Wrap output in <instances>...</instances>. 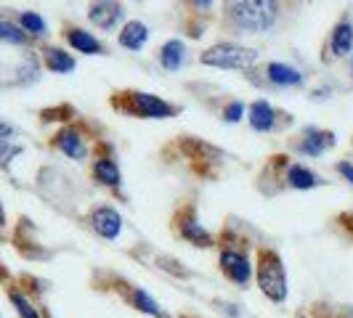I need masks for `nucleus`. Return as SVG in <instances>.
<instances>
[{
  "label": "nucleus",
  "mask_w": 353,
  "mask_h": 318,
  "mask_svg": "<svg viewBox=\"0 0 353 318\" xmlns=\"http://www.w3.org/2000/svg\"><path fill=\"white\" fill-rule=\"evenodd\" d=\"M330 48L335 53L337 59H343V56H348L353 51V24L348 19H340L335 27H332V32H330Z\"/></svg>",
  "instance_id": "13"
},
{
  "label": "nucleus",
  "mask_w": 353,
  "mask_h": 318,
  "mask_svg": "<svg viewBox=\"0 0 353 318\" xmlns=\"http://www.w3.org/2000/svg\"><path fill=\"white\" fill-rule=\"evenodd\" d=\"M226 19L234 30L239 32H252L261 35L268 32L276 19H279V6L276 3H265V0H239L226 6Z\"/></svg>",
  "instance_id": "1"
},
{
  "label": "nucleus",
  "mask_w": 353,
  "mask_h": 318,
  "mask_svg": "<svg viewBox=\"0 0 353 318\" xmlns=\"http://www.w3.org/2000/svg\"><path fill=\"white\" fill-rule=\"evenodd\" d=\"M337 173H340L343 178H348V180L353 183V165L351 162H340V165H337Z\"/></svg>",
  "instance_id": "27"
},
{
  "label": "nucleus",
  "mask_w": 353,
  "mask_h": 318,
  "mask_svg": "<svg viewBox=\"0 0 353 318\" xmlns=\"http://www.w3.org/2000/svg\"><path fill=\"white\" fill-rule=\"evenodd\" d=\"M263 77H250L255 85H271V88H298L303 85V74L290 64H279V61H271L261 70Z\"/></svg>",
  "instance_id": "5"
},
{
  "label": "nucleus",
  "mask_w": 353,
  "mask_h": 318,
  "mask_svg": "<svg viewBox=\"0 0 353 318\" xmlns=\"http://www.w3.org/2000/svg\"><path fill=\"white\" fill-rule=\"evenodd\" d=\"M199 61L205 67H215V70H245L248 72L255 61H258V51L255 48H245L236 43H215L208 51L199 56Z\"/></svg>",
  "instance_id": "4"
},
{
  "label": "nucleus",
  "mask_w": 353,
  "mask_h": 318,
  "mask_svg": "<svg viewBox=\"0 0 353 318\" xmlns=\"http://www.w3.org/2000/svg\"><path fill=\"white\" fill-rule=\"evenodd\" d=\"M53 146H56L61 154H67L70 159H74V162L85 159V154H88L83 136H80L74 127H64V130H59V133L53 136Z\"/></svg>",
  "instance_id": "10"
},
{
  "label": "nucleus",
  "mask_w": 353,
  "mask_h": 318,
  "mask_svg": "<svg viewBox=\"0 0 353 318\" xmlns=\"http://www.w3.org/2000/svg\"><path fill=\"white\" fill-rule=\"evenodd\" d=\"M93 178L99 183H104V186H120V180H123L117 162L109 157H99L93 162Z\"/></svg>",
  "instance_id": "17"
},
{
  "label": "nucleus",
  "mask_w": 353,
  "mask_h": 318,
  "mask_svg": "<svg viewBox=\"0 0 353 318\" xmlns=\"http://www.w3.org/2000/svg\"><path fill=\"white\" fill-rule=\"evenodd\" d=\"M19 27L32 37H43L46 32H48V27H46L43 17L35 14V11H21V14H19Z\"/></svg>",
  "instance_id": "22"
},
{
  "label": "nucleus",
  "mask_w": 353,
  "mask_h": 318,
  "mask_svg": "<svg viewBox=\"0 0 353 318\" xmlns=\"http://www.w3.org/2000/svg\"><path fill=\"white\" fill-rule=\"evenodd\" d=\"M149 40V27L143 21H128L120 30V45L128 51H141Z\"/></svg>",
  "instance_id": "15"
},
{
  "label": "nucleus",
  "mask_w": 353,
  "mask_h": 318,
  "mask_svg": "<svg viewBox=\"0 0 353 318\" xmlns=\"http://www.w3.org/2000/svg\"><path fill=\"white\" fill-rule=\"evenodd\" d=\"M14 127L11 125H6V123H0V143H11V138H14Z\"/></svg>",
  "instance_id": "26"
},
{
  "label": "nucleus",
  "mask_w": 353,
  "mask_h": 318,
  "mask_svg": "<svg viewBox=\"0 0 353 318\" xmlns=\"http://www.w3.org/2000/svg\"><path fill=\"white\" fill-rule=\"evenodd\" d=\"M112 106L120 109L130 117H146V120H168V117H176L178 106L162 101L152 93H141V90H123V93H114Z\"/></svg>",
  "instance_id": "2"
},
{
  "label": "nucleus",
  "mask_w": 353,
  "mask_h": 318,
  "mask_svg": "<svg viewBox=\"0 0 353 318\" xmlns=\"http://www.w3.org/2000/svg\"><path fill=\"white\" fill-rule=\"evenodd\" d=\"M125 17V8L120 6V3H109V0H104V3H93L88 11V19L99 27V30H104V32H112L120 21H123Z\"/></svg>",
  "instance_id": "8"
},
{
  "label": "nucleus",
  "mask_w": 353,
  "mask_h": 318,
  "mask_svg": "<svg viewBox=\"0 0 353 318\" xmlns=\"http://www.w3.org/2000/svg\"><path fill=\"white\" fill-rule=\"evenodd\" d=\"M221 271H223L234 284H239V286H248L250 276H252L250 257L245 252H236V249H223V252H221Z\"/></svg>",
  "instance_id": "7"
},
{
  "label": "nucleus",
  "mask_w": 353,
  "mask_h": 318,
  "mask_svg": "<svg viewBox=\"0 0 353 318\" xmlns=\"http://www.w3.org/2000/svg\"><path fill=\"white\" fill-rule=\"evenodd\" d=\"M186 61V45L181 40H168L162 48H159V64L168 72H178Z\"/></svg>",
  "instance_id": "16"
},
{
  "label": "nucleus",
  "mask_w": 353,
  "mask_h": 318,
  "mask_svg": "<svg viewBox=\"0 0 353 318\" xmlns=\"http://www.w3.org/2000/svg\"><path fill=\"white\" fill-rule=\"evenodd\" d=\"M90 223H93V231L99 236L109 239V242L117 239L120 231H123V218H120V212L112 210V207H96L93 215H90Z\"/></svg>",
  "instance_id": "9"
},
{
  "label": "nucleus",
  "mask_w": 353,
  "mask_h": 318,
  "mask_svg": "<svg viewBox=\"0 0 353 318\" xmlns=\"http://www.w3.org/2000/svg\"><path fill=\"white\" fill-rule=\"evenodd\" d=\"M351 77H353V64H351Z\"/></svg>",
  "instance_id": "28"
},
{
  "label": "nucleus",
  "mask_w": 353,
  "mask_h": 318,
  "mask_svg": "<svg viewBox=\"0 0 353 318\" xmlns=\"http://www.w3.org/2000/svg\"><path fill=\"white\" fill-rule=\"evenodd\" d=\"M21 154V146H14V143H0V167H8L11 159Z\"/></svg>",
  "instance_id": "24"
},
{
  "label": "nucleus",
  "mask_w": 353,
  "mask_h": 318,
  "mask_svg": "<svg viewBox=\"0 0 353 318\" xmlns=\"http://www.w3.org/2000/svg\"><path fill=\"white\" fill-rule=\"evenodd\" d=\"M178 236H183V239H186L189 244H194V247H212V244H215L210 233L196 223V218L192 210H186L181 215V220H178Z\"/></svg>",
  "instance_id": "11"
},
{
  "label": "nucleus",
  "mask_w": 353,
  "mask_h": 318,
  "mask_svg": "<svg viewBox=\"0 0 353 318\" xmlns=\"http://www.w3.org/2000/svg\"><path fill=\"white\" fill-rule=\"evenodd\" d=\"M64 37H67V43H70L77 53H88V56L104 53V45L99 43V37H93L90 32L80 30V27H70V30L64 32Z\"/></svg>",
  "instance_id": "14"
},
{
  "label": "nucleus",
  "mask_w": 353,
  "mask_h": 318,
  "mask_svg": "<svg viewBox=\"0 0 353 318\" xmlns=\"http://www.w3.org/2000/svg\"><path fill=\"white\" fill-rule=\"evenodd\" d=\"M130 305L136 308V310H141V313H146V316H152V318H168V313L159 308L157 302L152 300L143 289H133L130 292Z\"/></svg>",
  "instance_id": "20"
},
{
  "label": "nucleus",
  "mask_w": 353,
  "mask_h": 318,
  "mask_svg": "<svg viewBox=\"0 0 353 318\" xmlns=\"http://www.w3.org/2000/svg\"><path fill=\"white\" fill-rule=\"evenodd\" d=\"M0 40H3V43H11V45H27V43H30V35H27L19 24H14L11 19L0 17Z\"/></svg>",
  "instance_id": "21"
},
{
  "label": "nucleus",
  "mask_w": 353,
  "mask_h": 318,
  "mask_svg": "<svg viewBox=\"0 0 353 318\" xmlns=\"http://www.w3.org/2000/svg\"><path fill=\"white\" fill-rule=\"evenodd\" d=\"M330 146H335V133L319 130V127H303L301 138L295 143L298 154H303V157H321Z\"/></svg>",
  "instance_id": "6"
},
{
  "label": "nucleus",
  "mask_w": 353,
  "mask_h": 318,
  "mask_svg": "<svg viewBox=\"0 0 353 318\" xmlns=\"http://www.w3.org/2000/svg\"><path fill=\"white\" fill-rule=\"evenodd\" d=\"M242 114H245V104H242V101H234V104H229L223 109V120H226V123H239Z\"/></svg>",
  "instance_id": "25"
},
{
  "label": "nucleus",
  "mask_w": 353,
  "mask_h": 318,
  "mask_svg": "<svg viewBox=\"0 0 353 318\" xmlns=\"http://www.w3.org/2000/svg\"><path fill=\"white\" fill-rule=\"evenodd\" d=\"M284 178H287V183H290L292 189H301V191H305V189H316L319 183H321V178H319L316 173H311L308 167H303V165H290Z\"/></svg>",
  "instance_id": "18"
},
{
  "label": "nucleus",
  "mask_w": 353,
  "mask_h": 318,
  "mask_svg": "<svg viewBox=\"0 0 353 318\" xmlns=\"http://www.w3.org/2000/svg\"><path fill=\"white\" fill-rule=\"evenodd\" d=\"M0 218H3V210H0Z\"/></svg>",
  "instance_id": "29"
},
{
  "label": "nucleus",
  "mask_w": 353,
  "mask_h": 318,
  "mask_svg": "<svg viewBox=\"0 0 353 318\" xmlns=\"http://www.w3.org/2000/svg\"><path fill=\"white\" fill-rule=\"evenodd\" d=\"M46 67L56 72V74H70L74 70V59L67 51H61V48H48L46 51Z\"/></svg>",
  "instance_id": "19"
},
{
  "label": "nucleus",
  "mask_w": 353,
  "mask_h": 318,
  "mask_svg": "<svg viewBox=\"0 0 353 318\" xmlns=\"http://www.w3.org/2000/svg\"><path fill=\"white\" fill-rule=\"evenodd\" d=\"M276 114L279 112L261 98V101L250 106V127L258 130V133H271V130H276Z\"/></svg>",
  "instance_id": "12"
},
{
  "label": "nucleus",
  "mask_w": 353,
  "mask_h": 318,
  "mask_svg": "<svg viewBox=\"0 0 353 318\" xmlns=\"http://www.w3.org/2000/svg\"><path fill=\"white\" fill-rule=\"evenodd\" d=\"M258 286L268 300H287V273H284L282 257L274 249H261L258 255Z\"/></svg>",
  "instance_id": "3"
},
{
  "label": "nucleus",
  "mask_w": 353,
  "mask_h": 318,
  "mask_svg": "<svg viewBox=\"0 0 353 318\" xmlns=\"http://www.w3.org/2000/svg\"><path fill=\"white\" fill-rule=\"evenodd\" d=\"M8 297H11V302H14L19 318H40V316H37V310L32 308V302L27 300V297H24L19 289H11V292H8Z\"/></svg>",
  "instance_id": "23"
}]
</instances>
